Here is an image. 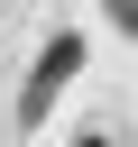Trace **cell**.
<instances>
[{"mask_svg": "<svg viewBox=\"0 0 138 147\" xmlns=\"http://www.w3.org/2000/svg\"><path fill=\"white\" fill-rule=\"evenodd\" d=\"M74 74H83V28H55V37L37 46V74H28V92H18V129H37Z\"/></svg>", "mask_w": 138, "mask_h": 147, "instance_id": "1", "label": "cell"}, {"mask_svg": "<svg viewBox=\"0 0 138 147\" xmlns=\"http://www.w3.org/2000/svg\"><path fill=\"white\" fill-rule=\"evenodd\" d=\"M83 147H110V138H83Z\"/></svg>", "mask_w": 138, "mask_h": 147, "instance_id": "2", "label": "cell"}]
</instances>
